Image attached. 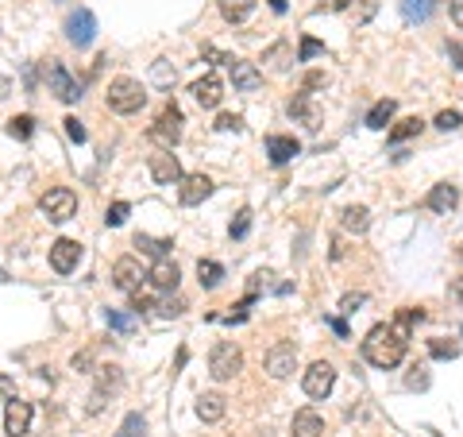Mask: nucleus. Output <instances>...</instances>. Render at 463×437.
Here are the masks:
<instances>
[{"label": "nucleus", "mask_w": 463, "mask_h": 437, "mask_svg": "<svg viewBox=\"0 0 463 437\" xmlns=\"http://www.w3.org/2000/svg\"><path fill=\"white\" fill-rule=\"evenodd\" d=\"M405 387H413V391H425V387H429V376H425L421 368H413V376L405 379Z\"/></svg>", "instance_id": "44"}, {"label": "nucleus", "mask_w": 463, "mask_h": 437, "mask_svg": "<svg viewBox=\"0 0 463 437\" xmlns=\"http://www.w3.org/2000/svg\"><path fill=\"white\" fill-rule=\"evenodd\" d=\"M0 283H8V271H4V267H0Z\"/></svg>", "instance_id": "55"}, {"label": "nucleus", "mask_w": 463, "mask_h": 437, "mask_svg": "<svg viewBox=\"0 0 463 437\" xmlns=\"http://www.w3.org/2000/svg\"><path fill=\"white\" fill-rule=\"evenodd\" d=\"M363 302H367L363 290H356V295H344V298H340V313H356Z\"/></svg>", "instance_id": "42"}, {"label": "nucleus", "mask_w": 463, "mask_h": 437, "mask_svg": "<svg viewBox=\"0 0 463 437\" xmlns=\"http://www.w3.org/2000/svg\"><path fill=\"white\" fill-rule=\"evenodd\" d=\"M66 39L74 43V47H89V43L97 39V16H93L89 8L70 12V20H66Z\"/></svg>", "instance_id": "9"}, {"label": "nucleus", "mask_w": 463, "mask_h": 437, "mask_svg": "<svg viewBox=\"0 0 463 437\" xmlns=\"http://www.w3.org/2000/svg\"><path fill=\"white\" fill-rule=\"evenodd\" d=\"M448 54H452V66L463 70V47H460V43H448Z\"/></svg>", "instance_id": "49"}, {"label": "nucleus", "mask_w": 463, "mask_h": 437, "mask_svg": "<svg viewBox=\"0 0 463 437\" xmlns=\"http://www.w3.org/2000/svg\"><path fill=\"white\" fill-rule=\"evenodd\" d=\"M298 368V348L289 345V341H278V345L266 353V376L271 379H289Z\"/></svg>", "instance_id": "8"}, {"label": "nucleus", "mask_w": 463, "mask_h": 437, "mask_svg": "<svg viewBox=\"0 0 463 437\" xmlns=\"http://www.w3.org/2000/svg\"><path fill=\"white\" fill-rule=\"evenodd\" d=\"M425 205H429L432 213H452L455 205H460V190H455V186H448V182H440V186H432V190H429Z\"/></svg>", "instance_id": "20"}, {"label": "nucleus", "mask_w": 463, "mask_h": 437, "mask_svg": "<svg viewBox=\"0 0 463 437\" xmlns=\"http://www.w3.org/2000/svg\"><path fill=\"white\" fill-rule=\"evenodd\" d=\"M151 140L158 143V147H174V143L182 140V109L178 105H166L162 112H158V120L151 124Z\"/></svg>", "instance_id": "5"}, {"label": "nucleus", "mask_w": 463, "mask_h": 437, "mask_svg": "<svg viewBox=\"0 0 463 437\" xmlns=\"http://www.w3.org/2000/svg\"><path fill=\"white\" fill-rule=\"evenodd\" d=\"M266 4H271L274 12H286V0H266Z\"/></svg>", "instance_id": "52"}, {"label": "nucleus", "mask_w": 463, "mask_h": 437, "mask_svg": "<svg viewBox=\"0 0 463 437\" xmlns=\"http://www.w3.org/2000/svg\"><path fill=\"white\" fill-rule=\"evenodd\" d=\"M182 310H185V302H178V298H174V302H162V306H158V313H162V318H178Z\"/></svg>", "instance_id": "46"}, {"label": "nucleus", "mask_w": 463, "mask_h": 437, "mask_svg": "<svg viewBox=\"0 0 463 437\" xmlns=\"http://www.w3.org/2000/svg\"><path fill=\"white\" fill-rule=\"evenodd\" d=\"M289 117L298 120V124H305L309 132H317V128H321V109H317V105H313V97H309L305 89H301L298 97L289 101Z\"/></svg>", "instance_id": "17"}, {"label": "nucleus", "mask_w": 463, "mask_h": 437, "mask_svg": "<svg viewBox=\"0 0 463 437\" xmlns=\"http://www.w3.org/2000/svg\"><path fill=\"white\" fill-rule=\"evenodd\" d=\"M135 248H139L143 255H155V260H166V248H174V244H170V240H155V236L139 232V236H135Z\"/></svg>", "instance_id": "29"}, {"label": "nucleus", "mask_w": 463, "mask_h": 437, "mask_svg": "<svg viewBox=\"0 0 463 437\" xmlns=\"http://www.w3.org/2000/svg\"><path fill=\"white\" fill-rule=\"evenodd\" d=\"M421 128H425V120H417V117L397 120V124L390 128V143H405V140H413V135H421Z\"/></svg>", "instance_id": "27"}, {"label": "nucleus", "mask_w": 463, "mask_h": 437, "mask_svg": "<svg viewBox=\"0 0 463 437\" xmlns=\"http://www.w3.org/2000/svg\"><path fill=\"white\" fill-rule=\"evenodd\" d=\"M374 12H379V4H374V0H367L363 8H359V12H356V20H359V24H367V20H371V16H374Z\"/></svg>", "instance_id": "48"}, {"label": "nucleus", "mask_w": 463, "mask_h": 437, "mask_svg": "<svg viewBox=\"0 0 463 437\" xmlns=\"http://www.w3.org/2000/svg\"><path fill=\"white\" fill-rule=\"evenodd\" d=\"M47 85H50V93H54L58 101H66V105H74V101H82V82H74V77L66 74V66L62 62H47Z\"/></svg>", "instance_id": "6"}, {"label": "nucleus", "mask_w": 463, "mask_h": 437, "mask_svg": "<svg viewBox=\"0 0 463 437\" xmlns=\"http://www.w3.org/2000/svg\"><path fill=\"white\" fill-rule=\"evenodd\" d=\"M151 178H155L158 186L182 182V163H178V155H170V147H158V151L151 155Z\"/></svg>", "instance_id": "12"}, {"label": "nucleus", "mask_w": 463, "mask_h": 437, "mask_svg": "<svg viewBox=\"0 0 463 437\" xmlns=\"http://www.w3.org/2000/svg\"><path fill=\"white\" fill-rule=\"evenodd\" d=\"M463 124V117L455 109H444V112H437V128L440 132H455V128Z\"/></svg>", "instance_id": "40"}, {"label": "nucleus", "mask_w": 463, "mask_h": 437, "mask_svg": "<svg viewBox=\"0 0 463 437\" xmlns=\"http://www.w3.org/2000/svg\"><path fill=\"white\" fill-rule=\"evenodd\" d=\"M405 345H409V333H402L397 325H374L363 336V356L374 368H397L405 360Z\"/></svg>", "instance_id": "1"}, {"label": "nucleus", "mask_w": 463, "mask_h": 437, "mask_svg": "<svg viewBox=\"0 0 463 437\" xmlns=\"http://www.w3.org/2000/svg\"><path fill=\"white\" fill-rule=\"evenodd\" d=\"M120 437H128V434H120Z\"/></svg>", "instance_id": "57"}, {"label": "nucleus", "mask_w": 463, "mask_h": 437, "mask_svg": "<svg viewBox=\"0 0 463 437\" xmlns=\"http://www.w3.org/2000/svg\"><path fill=\"white\" fill-rule=\"evenodd\" d=\"M8 135L12 140H31L35 135V117H12L8 120Z\"/></svg>", "instance_id": "32"}, {"label": "nucleus", "mask_w": 463, "mask_h": 437, "mask_svg": "<svg viewBox=\"0 0 463 437\" xmlns=\"http://www.w3.org/2000/svg\"><path fill=\"white\" fill-rule=\"evenodd\" d=\"M228 70H232V85H236L240 93H255L259 85H263V74H259V70L251 66V62L232 59V62H228Z\"/></svg>", "instance_id": "19"}, {"label": "nucleus", "mask_w": 463, "mask_h": 437, "mask_svg": "<svg viewBox=\"0 0 463 437\" xmlns=\"http://www.w3.org/2000/svg\"><path fill=\"white\" fill-rule=\"evenodd\" d=\"M0 97H8V77H0Z\"/></svg>", "instance_id": "53"}, {"label": "nucleus", "mask_w": 463, "mask_h": 437, "mask_svg": "<svg viewBox=\"0 0 463 437\" xmlns=\"http://www.w3.org/2000/svg\"><path fill=\"white\" fill-rule=\"evenodd\" d=\"M460 260H463V240H460Z\"/></svg>", "instance_id": "56"}, {"label": "nucleus", "mask_w": 463, "mask_h": 437, "mask_svg": "<svg viewBox=\"0 0 463 437\" xmlns=\"http://www.w3.org/2000/svg\"><path fill=\"white\" fill-rule=\"evenodd\" d=\"M324 54V43H317V39H301V47H298V62H313V59H321Z\"/></svg>", "instance_id": "38"}, {"label": "nucleus", "mask_w": 463, "mask_h": 437, "mask_svg": "<svg viewBox=\"0 0 463 437\" xmlns=\"http://www.w3.org/2000/svg\"><path fill=\"white\" fill-rule=\"evenodd\" d=\"M266 155H271L274 167H286L294 155H301V143L294 135H266Z\"/></svg>", "instance_id": "18"}, {"label": "nucleus", "mask_w": 463, "mask_h": 437, "mask_svg": "<svg viewBox=\"0 0 463 437\" xmlns=\"http://www.w3.org/2000/svg\"><path fill=\"white\" fill-rule=\"evenodd\" d=\"M0 399L8 403V399H16V383H12L8 376H0Z\"/></svg>", "instance_id": "47"}, {"label": "nucleus", "mask_w": 463, "mask_h": 437, "mask_svg": "<svg viewBox=\"0 0 463 437\" xmlns=\"http://www.w3.org/2000/svg\"><path fill=\"white\" fill-rule=\"evenodd\" d=\"M197 279H201V286H205V290H213V286L224 279V267L216 260H197Z\"/></svg>", "instance_id": "30"}, {"label": "nucleus", "mask_w": 463, "mask_h": 437, "mask_svg": "<svg viewBox=\"0 0 463 437\" xmlns=\"http://www.w3.org/2000/svg\"><path fill=\"white\" fill-rule=\"evenodd\" d=\"M224 410H228V399H224L220 391H205V395L197 399V418L201 422H220Z\"/></svg>", "instance_id": "21"}, {"label": "nucleus", "mask_w": 463, "mask_h": 437, "mask_svg": "<svg viewBox=\"0 0 463 437\" xmlns=\"http://www.w3.org/2000/svg\"><path fill=\"white\" fill-rule=\"evenodd\" d=\"M27 429H31V403H24V399H8V406H4V434L24 437Z\"/></svg>", "instance_id": "13"}, {"label": "nucleus", "mask_w": 463, "mask_h": 437, "mask_svg": "<svg viewBox=\"0 0 463 437\" xmlns=\"http://www.w3.org/2000/svg\"><path fill=\"white\" fill-rule=\"evenodd\" d=\"M429 353L437 356V360H452V356H460V345H452V341H444V336H432Z\"/></svg>", "instance_id": "34"}, {"label": "nucleus", "mask_w": 463, "mask_h": 437, "mask_svg": "<svg viewBox=\"0 0 463 437\" xmlns=\"http://www.w3.org/2000/svg\"><path fill=\"white\" fill-rule=\"evenodd\" d=\"M266 62L274 70H289V43H274L271 51H266Z\"/></svg>", "instance_id": "35"}, {"label": "nucleus", "mask_w": 463, "mask_h": 437, "mask_svg": "<svg viewBox=\"0 0 463 437\" xmlns=\"http://www.w3.org/2000/svg\"><path fill=\"white\" fill-rule=\"evenodd\" d=\"M328 325H332V329H336V333H340V336H347V321H344V318H332V321H328Z\"/></svg>", "instance_id": "51"}, {"label": "nucleus", "mask_w": 463, "mask_h": 437, "mask_svg": "<svg viewBox=\"0 0 463 437\" xmlns=\"http://www.w3.org/2000/svg\"><path fill=\"white\" fill-rule=\"evenodd\" d=\"M39 209L47 221H54V225H62V221H70L77 213V193L66 190V186H54V190H47L39 198Z\"/></svg>", "instance_id": "4"}, {"label": "nucleus", "mask_w": 463, "mask_h": 437, "mask_svg": "<svg viewBox=\"0 0 463 437\" xmlns=\"http://www.w3.org/2000/svg\"><path fill=\"white\" fill-rule=\"evenodd\" d=\"M448 12H452V24L463 27V0H452V4H448Z\"/></svg>", "instance_id": "50"}, {"label": "nucleus", "mask_w": 463, "mask_h": 437, "mask_svg": "<svg viewBox=\"0 0 463 437\" xmlns=\"http://www.w3.org/2000/svg\"><path fill=\"white\" fill-rule=\"evenodd\" d=\"M301 387H305V395H309V399H324V395H332V387H336V368H332L328 360L309 364V371H305V379H301Z\"/></svg>", "instance_id": "7"}, {"label": "nucleus", "mask_w": 463, "mask_h": 437, "mask_svg": "<svg viewBox=\"0 0 463 437\" xmlns=\"http://www.w3.org/2000/svg\"><path fill=\"white\" fill-rule=\"evenodd\" d=\"M143 279H147V271H143V263L135 260V255H120V260L112 263V283L120 286V290H139L143 286Z\"/></svg>", "instance_id": "10"}, {"label": "nucleus", "mask_w": 463, "mask_h": 437, "mask_svg": "<svg viewBox=\"0 0 463 437\" xmlns=\"http://www.w3.org/2000/svg\"><path fill=\"white\" fill-rule=\"evenodd\" d=\"M394 112H397V105L390 101V97H382V101H374L371 105V112H367V128H374V132H382V128L394 120Z\"/></svg>", "instance_id": "25"}, {"label": "nucleus", "mask_w": 463, "mask_h": 437, "mask_svg": "<svg viewBox=\"0 0 463 437\" xmlns=\"http://www.w3.org/2000/svg\"><path fill=\"white\" fill-rule=\"evenodd\" d=\"M193 101L201 105V109H216V105H220V97H224V82L216 74H205V77H197V82H193Z\"/></svg>", "instance_id": "14"}, {"label": "nucleus", "mask_w": 463, "mask_h": 437, "mask_svg": "<svg viewBox=\"0 0 463 437\" xmlns=\"http://www.w3.org/2000/svg\"><path fill=\"white\" fill-rule=\"evenodd\" d=\"M213 128H216V132H240V128H243V120L236 117V112H220Z\"/></svg>", "instance_id": "41"}, {"label": "nucleus", "mask_w": 463, "mask_h": 437, "mask_svg": "<svg viewBox=\"0 0 463 437\" xmlns=\"http://www.w3.org/2000/svg\"><path fill=\"white\" fill-rule=\"evenodd\" d=\"M243 368V353L240 345H232V341H220V345L208 353V376L216 379V383H228L232 376H240Z\"/></svg>", "instance_id": "3"}, {"label": "nucleus", "mask_w": 463, "mask_h": 437, "mask_svg": "<svg viewBox=\"0 0 463 437\" xmlns=\"http://www.w3.org/2000/svg\"><path fill=\"white\" fill-rule=\"evenodd\" d=\"M340 225H344L347 232L363 236L367 228H371V213H367V205H347V209L340 213Z\"/></svg>", "instance_id": "23"}, {"label": "nucleus", "mask_w": 463, "mask_h": 437, "mask_svg": "<svg viewBox=\"0 0 463 437\" xmlns=\"http://www.w3.org/2000/svg\"><path fill=\"white\" fill-rule=\"evenodd\" d=\"M120 387V368H100V387H97V395H93L89 410H100V399H105V391H116Z\"/></svg>", "instance_id": "28"}, {"label": "nucleus", "mask_w": 463, "mask_h": 437, "mask_svg": "<svg viewBox=\"0 0 463 437\" xmlns=\"http://www.w3.org/2000/svg\"><path fill=\"white\" fill-rule=\"evenodd\" d=\"M128 213H132V205H128V202H112V205H108L105 225H108V228H120V225L128 221Z\"/></svg>", "instance_id": "37"}, {"label": "nucleus", "mask_w": 463, "mask_h": 437, "mask_svg": "<svg viewBox=\"0 0 463 437\" xmlns=\"http://www.w3.org/2000/svg\"><path fill=\"white\" fill-rule=\"evenodd\" d=\"M105 97H108V109L120 112V117H132V112H139L147 105V89L135 77H112Z\"/></svg>", "instance_id": "2"}, {"label": "nucleus", "mask_w": 463, "mask_h": 437, "mask_svg": "<svg viewBox=\"0 0 463 437\" xmlns=\"http://www.w3.org/2000/svg\"><path fill=\"white\" fill-rule=\"evenodd\" d=\"M62 124H66V135L74 143H85V128H82V120H77V117H66Z\"/></svg>", "instance_id": "43"}, {"label": "nucleus", "mask_w": 463, "mask_h": 437, "mask_svg": "<svg viewBox=\"0 0 463 437\" xmlns=\"http://www.w3.org/2000/svg\"><path fill=\"white\" fill-rule=\"evenodd\" d=\"M178 198H182V205H201L205 198H213V178L208 175H185Z\"/></svg>", "instance_id": "15"}, {"label": "nucleus", "mask_w": 463, "mask_h": 437, "mask_svg": "<svg viewBox=\"0 0 463 437\" xmlns=\"http://www.w3.org/2000/svg\"><path fill=\"white\" fill-rule=\"evenodd\" d=\"M421 321H425V310H413V306H405V310H397V321H394V325L402 329V333H409V329L421 325Z\"/></svg>", "instance_id": "33"}, {"label": "nucleus", "mask_w": 463, "mask_h": 437, "mask_svg": "<svg viewBox=\"0 0 463 437\" xmlns=\"http://www.w3.org/2000/svg\"><path fill=\"white\" fill-rule=\"evenodd\" d=\"M178 279H182V271H178V263H174V260H158L155 267H151L147 283L155 286L158 295H170V290H178Z\"/></svg>", "instance_id": "16"}, {"label": "nucleus", "mask_w": 463, "mask_h": 437, "mask_svg": "<svg viewBox=\"0 0 463 437\" xmlns=\"http://www.w3.org/2000/svg\"><path fill=\"white\" fill-rule=\"evenodd\" d=\"M105 321H108V325L116 329V333H132V329H135V313L112 310V306H108V310H105Z\"/></svg>", "instance_id": "31"}, {"label": "nucleus", "mask_w": 463, "mask_h": 437, "mask_svg": "<svg viewBox=\"0 0 463 437\" xmlns=\"http://www.w3.org/2000/svg\"><path fill=\"white\" fill-rule=\"evenodd\" d=\"M347 4H351V0H332V8H336V12H340V8H347Z\"/></svg>", "instance_id": "54"}, {"label": "nucleus", "mask_w": 463, "mask_h": 437, "mask_svg": "<svg viewBox=\"0 0 463 437\" xmlns=\"http://www.w3.org/2000/svg\"><path fill=\"white\" fill-rule=\"evenodd\" d=\"M251 12H255V0H220V16L228 24H243Z\"/></svg>", "instance_id": "26"}, {"label": "nucleus", "mask_w": 463, "mask_h": 437, "mask_svg": "<svg viewBox=\"0 0 463 437\" xmlns=\"http://www.w3.org/2000/svg\"><path fill=\"white\" fill-rule=\"evenodd\" d=\"M77 263H82V244H77V240L62 236V240H54V244H50V267H54L58 275L77 271Z\"/></svg>", "instance_id": "11"}, {"label": "nucleus", "mask_w": 463, "mask_h": 437, "mask_svg": "<svg viewBox=\"0 0 463 437\" xmlns=\"http://www.w3.org/2000/svg\"><path fill=\"white\" fill-rule=\"evenodd\" d=\"M228 232H232V240H243V236L251 232V209H240V213H236V221H232Z\"/></svg>", "instance_id": "39"}, {"label": "nucleus", "mask_w": 463, "mask_h": 437, "mask_svg": "<svg viewBox=\"0 0 463 437\" xmlns=\"http://www.w3.org/2000/svg\"><path fill=\"white\" fill-rule=\"evenodd\" d=\"M321 85H324V74H321V70H313V74H305L301 89H305V93H313V89H321Z\"/></svg>", "instance_id": "45"}, {"label": "nucleus", "mask_w": 463, "mask_h": 437, "mask_svg": "<svg viewBox=\"0 0 463 437\" xmlns=\"http://www.w3.org/2000/svg\"><path fill=\"white\" fill-rule=\"evenodd\" d=\"M151 77H155V85H162V89H170L174 85V66L166 59H158L155 66H151Z\"/></svg>", "instance_id": "36"}, {"label": "nucleus", "mask_w": 463, "mask_h": 437, "mask_svg": "<svg viewBox=\"0 0 463 437\" xmlns=\"http://www.w3.org/2000/svg\"><path fill=\"white\" fill-rule=\"evenodd\" d=\"M321 434H324V418L313 410V406L294 414V437H321Z\"/></svg>", "instance_id": "22"}, {"label": "nucleus", "mask_w": 463, "mask_h": 437, "mask_svg": "<svg viewBox=\"0 0 463 437\" xmlns=\"http://www.w3.org/2000/svg\"><path fill=\"white\" fill-rule=\"evenodd\" d=\"M432 12H437V0H402L405 24H425V20H432Z\"/></svg>", "instance_id": "24"}]
</instances>
